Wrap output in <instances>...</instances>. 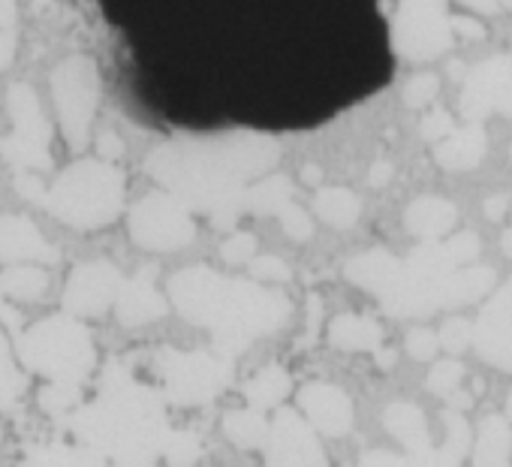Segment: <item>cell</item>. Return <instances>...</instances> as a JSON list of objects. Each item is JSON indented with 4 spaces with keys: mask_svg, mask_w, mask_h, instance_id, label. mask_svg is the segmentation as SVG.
Wrapping results in <instances>:
<instances>
[{
    "mask_svg": "<svg viewBox=\"0 0 512 467\" xmlns=\"http://www.w3.org/2000/svg\"><path fill=\"white\" fill-rule=\"evenodd\" d=\"M0 284H4V293L22 302L40 299L49 290V275L43 269L34 266H13L10 272L0 275Z\"/></svg>",
    "mask_w": 512,
    "mask_h": 467,
    "instance_id": "23",
    "label": "cell"
},
{
    "mask_svg": "<svg viewBox=\"0 0 512 467\" xmlns=\"http://www.w3.org/2000/svg\"><path fill=\"white\" fill-rule=\"evenodd\" d=\"M76 229H100L124 208V175L106 160H79L49 187L43 202Z\"/></svg>",
    "mask_w": 512,
    "mask_h": 467,
    "instance_id": "3",
    "label": "cell"
},
{
    "mask_svg": "<svg viewBox=\"0 0 512 467\" xmlns=\"http://www.w3.org/2000/svg\"><path fill=\"white\" fill-rule=\"evenodd\" d=\"M479 356L512 371V284H506L479 314L473 329Z\"/></svg>",
    "mask_w": 512,
    "mask_h": 467,
    "instance_id": "12",
    "label": "cell"
},
{
    "mask_svg": "<svg viewBox=\"0 0 512 467\" xmlns=\"http://www.w3.org/2000/svg\"><path fill=\"white\" fill-rule=\"evenodd\" d=\"M398 269H401V260H395L386 251H371V254H362V257L347 263V278L353 284H359V287H365V290L380 296V293L389 290V284L395 281Z\"/></svg>",
    "mask_w": 512,
    "mask_h": 467,
    "instance_id": "18",
    "label": "cell"
},
{
    "mask_svg": "<svg viewBox=\"0 0 512 467\" xmlns=\"http://www.w3.org/2000/svg\"><path fill=\"white\" fill-rule=\"evenodd\" d=\"M37 401H40V407L49 416H64L73 407H79L82 392H79V383H58V380H52L46 389H40V398Z\"/></svg>",
    "mask_w": 512,
    "mask_h": 467,
    "instance_id": "26",
    "label": "cell"
},
{
    "mask_svg": "<svg viewBox=\"0 0 512 467\" xmlns=\"http://www.w3.org/2000/svg\"><path fill=\"white\" fill-rule=\"evenodd\" d=\"M25 389H28V380H25V374L16 368V362H13L7 335L0 332V410L13 407V404L22 398Z\"/></svg>",
    "mask_w": 512,
    "mask_h": 467,
    "instance_id": "24",
    "label": "cell"
},
{
    "mask_svg": "<svg viewBox=\"0 0 512 467\" xmlns=\"http://www.w3.org/2000/svg\"><path fill=\"white\" fill-rule=\"evenodd\" d=\"M470 338H473V329H470V323H464V320H449V323L443 326V332H440V344H443L446 350H452V353L464 350V347L470 344Z\"/></svg>",
    "mask_w": 512,
    "mask_h": 467,
    "instance_id": "33",
    "label": "cell"
},
{
    "mask_svg": "<svg viewBox=\"0 0 512 467\" xmlns=\"http://www.w3.org/2000/svg\"><path fill=\"white\" fill-rule=\"evenodd\" d=\"M329 341L341 350H380V341H383V329L368 320V317H356V314H347V317H338L332 320L329 326Z\"/></svg>",
    "mask_w": 512,
    "mask_h": 467,
    "instance_id": "19",
    "label": "cell"
},
{
    "mask_svg": "<svg viewBox=\"0 0 512 467\" xmlns=\"http://www.w3.org/2000/svg\"><path fill=\"white\" fill-rule=\"evenodd\" d=\"M452 31L461 34V37H467V40H482V37H485V28H482L479 22L467 19V16H455V19H452Z\"/></svg>",
    "mask_w": 512,
    "mask_h": 467,
    "instance_id": "37",
    "label": "cell"
},
{
    "mask_svg": "<svg viewBox=\"0 0 512 467\" xmlns=\"http://www.w3.org/2000/svg\"><path fill=\"white\" fill-rule=\"evenodd\" d=\"M52 94L58 106V118L64 127V139L73 151L85 148L88 127L94 121V109L100 100V76L91 58H70L52 76Z\"/></svg>",
    "mask_w": 512,
    "mask_h": 467,
    "instance_id": "7",
    "label": "cell"
},
{
    "mask_svg": "<svg viewBox=\"0 0 512 467\" xmlns=\"http://www.w3.org/2000/svg\"><path fill=\"white\" fill-rule=\"evenodd\" d=\"M16 190H19L25 199H34V202H40V205L46 202V193H49V190L40 184V178H37V175H28L25 169L16 175Z\"/></svg>",
    "mask_w": 512,
    "mask_h": 467,
    "instance_id": "36",
    "label": "cell"
},
{
    "mask_svg": "<svg viewBox=\"0 0 512 467\" xmlns=\"http://www.w3.org/2000/svg\"><path fill=\"white\" fill-rule=\"evenodd\" d=\"M253 278H266V281H287L290 278V266L278 257H260V260H253L250 266Z\"/></svg>",
    "mask_w": 512,
    "mask_h": 467,
    "instance_id": "34",
    "label": "cell"
},
{
    "mask_svg": "<svg viewBox=\"0 0 512 467\" xmlns=\"http://www.w3.org/2000/svg\"><path fill=\"white\" fill-rule=\"evenodd\" d=\"M302 407L326 431H344L350 425V401L341 389L326 383H311L302 389Z\"/></svg>",
    "mask_w": 512,
    "mask_h": 467,
    "instance_id": "17",
    "label": "cell"
},
{
    "mask_svg": "<svg viewBox=\"0 0 512 467\" xmlns=\"http://www.w3.org/2000/svg\"><path fill=\"white\" fill-rule=\"evenodd\" d=\"M278 220H281V226L287 229V236H290V239H296V242H308V239H311L314 223H311V217H308L296 202H293Z\"/></svg>",
    "mask_w": 512,
    "mask_h": 467,
    "instance_id": "29",
    "label": "cell"
},
{
    "mask_svg": "<svg viewBox=\"0 0 512 467\" xmlns=\"http://www.w3.org/2000/svg\"><path fill=\"white\" fill-rule=\"evenodd\" d=\"M19 467H106L103 452L79 443V446H43L34 449Z\"/></svg>",
    "mask_w": 512,
    "mask_h": 467,
    "instance_id": "21",
    "label": "cell"
},
{
    "mask_svg": "<svg viewBox=\"0 0 512 467\" xmlns=\"http://www.w3.org/2000/svg\"><path fill=\"white\" fill-rule=\"evenodd\" d=\"M452 34L446 0H401L392 22V49L398 58L422 64L449 52Z\"/></svg>",
    "mask_w": 512,
    "mask_h": 467,
    "instance_id": "5",
    "label": "cell"
},
{
    "mask_svg": "<svg viewBox=\"0 0 512 467\" xmlns=\"http://www.w3.org/2000/svg\"><path fill=\"white\" fill-rule=\"evenodd\" d=\"M458 109L467 121H482L491 112L512 115V55H497L473 67L464 79Z\"/></svg>",
    "mask_w": 512,
    "mask_h": 467,
    "instance_id": "10",
    "label": "cell"
},
{
    "mask_svg": "<svg viewBox=\"0 0 512 467\" xmlns=\"http://www.w3.org/2000/svg\"><path fill=\"white\" fill-rule=\"evenodd\" d=\"M293 184L284 178V175H272L266 181H256L247 187V196H244V211H253V214H275L281 217L290 205H293Z\"/></svg>",
    "mask_w": 512,
    "mask_h": 467,
    "instance_id": "20",
    "label": "cell"
},
{
    "mask_svg": "<svg viewBox=\"0 0 512 467\" xmlns=\"http://www.w3.org/2000/svg\"><path fill=\"white\" fill-rule=\"evenodd\" d=\"M163 455L172 467H187L196 458V440L190 434H172L163 440Z\"/></svg>",
    "mask_w": 512,
    "mask_h": 467,
    "instance_id": "28",
    "label": "cell"
},
{
    "mask_svg": "<svg viewBox=\"0 0 512 467\" xmlns=\"http://www.w3.org/2000/svg\"><path fill=\"white\" fill-rule=\"evenodd\" d=\"M13 55H16V37H13V31L7 28V31H0V70H7V67H10Z\"/></svg>",
    "mask_w": 512,
    "mask_h": 467,
    "instance_id": "39",
    "label": "cell"
},
{
    "mask_svg": "<svg viewBox=\"0 0 512 467\" xmlns=\"http://www.w3.org/2000/svg\"><path fill=\"white\" fill-rule=\"evenodd\" d=\"M485 151H488L485 130L473 121L470 127H464V130H458V133H449V136L437 145L434 160H437V166H443V169H449V172H467V169H473V166L482 163Z\"/></svg>",
    "mask_w": 512,
    "mask_h": 467,
    "instance_id": "16",
    "label": "cell"
},
{
    "mask_svg": "<svg viewBox=\"0 0 512 467\" xmlns=\"http://www.w3.org/2000/svg\"><path fill=\"white\" fill-rule=\"evenodd\" d=\"M455 223H458V208L440 196H422L410 202V208L404 211L407 232L419 239H443Z\"/></svg>",
    "mask_w": 512,
    "mask_h": 467,
    "instance_id": "15",
    "label": "cell"
},
{
    "mask_svg": "<svg viewBox=\"0 0 512 467\" xmlns=\"http://www.w3.org/2000/svg\"><path fill=\"white\" fill-rule=\"evenodd\" d=\"M419 130H422V136H425L428 142H437V139H446L449 133H455V121H452L449 112L434 109V112H428V115L422 118Z\"/></svg>",
    "mask_w": 512,
    "mask_h": 467,
    "instance_id": "30",
    "label": "cell"
},
{
    "mask_svg": "<svg viewBox=\"0 0 512 467\" xmlns=\"http://www.w3.org/2000/svg\"><path fill=\"white\" fill-rule=\"evenodd\" d=\"M314 208L320 214V220H326L335 229H347L359 220V199L356 193H350L347 187H326L317 193Z\"/></svg>",
    "mask_w": 512,
    "mask_h": 467,
    "instance_id": "22",
    "label": "cell"
},
{
    "mask_svg": "<svg viewBox=\"0 0 512 467\" xmlns=\"http://www.w3.org/2000/svg\"><path fill=\"white\" fill-rule=\"evenodd\" d=\"M461 365H455V362H440L434 371H431V377H428V386L434 389V392H440V395H449V392H455V386L461 383Z\"/></svg>",
    "mask_w": 512,
    "mask_h": 467,
    "instance_id": "31",
    "label": "cell"
},
{
    "mask_svg": "<svg viewBox=\"0 0 512 467\" xmlns=\"http://www.w3.org/2000/svg\"><path fill=\"white\" fill-rule=\"evenodd\" d=\"M253 251H256V239L250 236V232H235V236L223 245L220 254L226 263H244L253 257Z\"/></svg>",
    "mask_w": 512,
    "mask_h": 467,
    "instance_id": "32",
    "label": "cell"
},
{
    "mask_svg": "<svg viewBox=\"0 0 512 467\" xmlns=\"http://www.w3.org/2000/svg\"><path fill=\"white\" fill-rule=\"evenodd\" d=\"M16 350L28 371L58 383H82L97 365L94 341L73 314L49 317L31 326L22 332Z\"/></svg>",
    "mask_w": 512,
    "mask_h": 467,
    "instance_id": "4",
    "label": "cell"
},
{
    "mask_svg": "<svg viewBox=\"0 0 512 467\" xmlns=\"http://www.w3.org/2000/svg\"><path fill=\"white\" fill-rule=\"evenodd\" d=\"M503 211H506V196H491V199H485V217H488V220H500Z\"/></svg>",
    "mask_w": 512,
    "mask_h": 467,
    "instance_id": "43",
    "label": "cell"
},
{
    "mask_svg": "<svg viewBox=\"0 0 512 467\" xmlns=\"http://www.w3.org/2000/svg\"><path fill=\"white\" fill-rule=\"evenodd\" d=\"M0 263H58V251L28 217L7 214L0 217Z\"/></svg>",
    "mask_w": 512,
    "mask_h": 467,
    "instance_id": "13",
    "label": "cell"
},
{
    "mask_svg": "<svg viewBox=\"0 0 512 467\" xmlns=\"http://www.w3.org/2000/svg\"><path fill=\"white\" fill-rule=\"evenodd\" d=\"M503 251L506 257H512V229H506V236H503Z\"/></svg>",
    "mask_w": 512,
    "mask_h": 467,
    "instance_id": "45",
    "label": "cell"
},
{
    "mask_svg": "<svg viewBox=\"0 0 512 467\" xmlns=\"http://www.w3.org/2000/svg\"><path fill=\"white\" fill-rule=\"evenodd\" d=\"M115 311H118V320L124 326H145V323H154L166 314V302L154 290L151 272H139L136 278L121 284Z\"/></svg>",
    "mask_w": 512,
    "mask_h": 467,
    "instance_id": "14",
    "label": "cell"
},
{
    "mask_svg": "<svg viewBox=\"0 0 512 467\" xmlns=\"http://www.w3.org/2000/svg\"><path fill=\"white\" fill-rule=\"evenodd\" d=\"M7 106H10V118L16 124V130L0 139V157L7 163H13L16 169H49L52 166V124L37 100V94L28 85H13L7 94Z\"/></svg>",
    "mask_w": 512,
    "mask_h": 467,
    "instance_id": "6",
    "label": "cell"
},
{
    "mask_svg": "<svg viewBox=\"0 0 512 467\" xmlns=\"http://www.w3.org/2000/svg\"><path fill=\"white\" fill-rule=\"evenodd\" d=\"M278 154V142L266 133H226L166 142L148 154L145 169L190 211L232 226L244 211L250 181L266 175L278 163Z\"/></svg>",
    "mask_w": 512,
    "mask_h": 467,
    "instance_id": "1",
    "label": "cell"
},
{
    "mask_svg": "<svg viewBox=\"0 0 512 467\" xmlns=\"http://www.w3.org/2000/svg\"><path fill=\"white\" fill-rule=\"evenodd\" d=\"M121 275L112 263H85L79 266L64 290V311L73 317H100L118 302Z\"/></svg>",
    "mask_w": 512,
    "mask_h": 467,
    "instance_id": "11",
    "label": "cell"
},
{
    "mask_svg": "<svg viewBox=\"0 0 512 467\" xmlns=\"http://www.w3.org/2000/svg\"><path fill=\"white\" fill-rule=\"evenodd\" d=\"M500 7L506 10V7H512V0H500Z\"/></svg>",
    "mask_w": 512,
    "mask_h": 467,
    "instance_id": "47",
    "label": "cell"
},
{
    "mask_svg": "<svg viewBox=\"0 0 512 467\" xmlns=\"http://www.w3.org/2000/svg\"><path fill=\"white\" fill-rule=\"evenodd\" d=\"M407 350H410L413 359L425 362V359H431V356L437 353V338H434L428 329H413V332L407 335Z\"/></svg>",
    "mask_w": 512,
    "mask_h": 467,
    "instance_id": "35",
    "label": "cell"
},
{
    "mask_svg": "<svg viewBox=\"0 0 512 467\" xmlns=\"http://www.w3.org/2000/svg\"><path fill=\"white\" fill-rule=\"evenodd\" d=\"M190 208L175 193H151L130 211V236L145 251H178L193 242Z\"/></svg>",
    "mask_w": 512,
    "mask_h": 467,
    "instance_id": "8",
    "label": "cell"
},
{
    "mask_svg": "<svg viewBox=\"0 0 512 467\" xmlns=\"http://www.w3.org/2000/svg\"><path fill=\"white\" fill-rule=\"evenodd\" d=\"M4 296H7V293H4V284H0V308H4Z\"/></svg>",
    "mask_w": 512,
    "mask_h": 467,
    "instance_id": "46",
    "label": "cell"
},
{
    "mask_svg": "<svg viewBox=\"0 0 512 467\" xmlns=\"http://www.w3.org/2000/svg\"><path fill=\"white\" fill-rule=\"evenodd\" d=\"M16 22V0H0V31Z\"/></svg>",
    "mask_w": 512,
    "mask_h": 467,
    "instance_id": "41",
    "label": "cell"
},
{
    "mask_svg": "<svg viewBox=\"0 0 512 467\" xmlns=\"http://www.w3.org/2000/svg\"><path fill=\"white\" fill-rule=\"evenodd\" d=\"M160 374L166 380V392L178 404H199L211 398L229 377V365L208 353H178L163 350Z\"/></svg>",
    "mask_w": 512,
    "mask_h": 467,
    "instance_id": "9",
    "label": "cell"
},
{
    "mask_svg": "<svg viewBox=\"0 0 512 467\" xmlns=\"http://www.w3.org/2000/svg\"><path fill=\"white\" fill-rule=\"evenodd\" d=\"M97 151H100V157L115 160V157H121V154H124V142H121L115 133H103V136H100V142H97Z\"/></svg>",
    "mask_w": 512,
    "mask_h": 467,
    "instance_id": "38",
    "label": "cell"
},
{
    "mask_svg": "<svg viewBox=\"0 0 512 467\" xmlns=\"http://www.w3.org/2000/svg\"><path fill=\"white\" fill-rule=\"evenodd\" d=\"M461 4L470 7V10H476V13H488V16H494V13L503 10L500 0H461Z\"/></svg>",
    "mask_w": 512,
    "mask_h": 467,
    "instance_id": "40",
    "label": "cell"
},
{
    "mask_svg": "<svg viewBox=\"0 0 512 467\" xmlns=\"http://www.w3.org/2000/svg\"><path fill=\"white\" fill-rule=\"evenodd\" d=\"M437 76H431V73H422V76H413L407 85H404V103L410 106V109H422V106H428L434 97H437Z\"/></svg>",
    "mask_w": 512,
    "mask_h": 467,
    "instance_id": "27",
    "label": "cell"
},
{
    "mask_svg": "<svg viewBox=\"0 0 512 467\" xmlns=\"http://www.w3.org/2000/svg\"><path fill=\"white\" fill-rule=\"evenodd\" d=\"M287 389H290L287 374H284L281 368H266V371H260V374H256V377L250 380L247 395H250V401H256V404H275L278 398L287 395Z\"/></svg>",
    "mask_w": 512,
    "mask_h": 467,
    "instance_id": "25",
    "label": "cell"
},
{
    "mask_svg": "<svg viewBox=\"0 0 512 467\" xmlns=\"http://www.w3.org/2000/svg\"><path fill=\"white\" fill-rule=\"evenodd\" d=\"M389 178H392V166H389L386 160H380V163L371 166V184H374V187H383Z\"/></svg>",
    "mask_w": 512,
    "mask_h": 467,
    "instance_id": "42",
    "label": "cell"
},
{
    "mask_svg": "<svg viewBox=\"0 0 512 467\" xmlns=\"http://www.w3.org/2000/svg\"><path fill=\"white\" fill-rule=\"evenodd\" d=\"M302 178H305V184H317V181L323 178V172H320L317 166H305V172H302Z\"/></svg>",
    "mask_w": 512,
    "mask_h": 467,
    "instance_id": "44",
    "label": "cell"
},
{
    "mask_svg": "<svg viewBox=\"0 0 512 467\" xmlns=\"http://www.w3.org/2000/svg\"><path fill=\"white\" fill-rule=\"evenodd\" d=\"M172 305L196 326L214 332L229 353L244 350L253 338L275 332L290 314V302L260 284L220 278L211 269H184L169 281Z\"/></svg>",
    "mask_w": 512,
    "mask_h": 467,
    "instance_id": "2",
    "label": "cell"
}]
</instances>
